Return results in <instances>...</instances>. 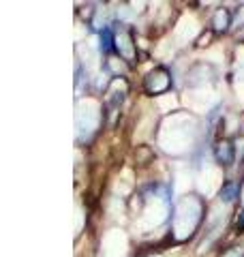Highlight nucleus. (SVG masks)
I'll use <instances>...</instances> for the list:
<instances>
[{"mask_svg": "<svg viewBox=\"0 0 244 257\" xmlns=\"http://www.w3.org/2000/svg\"><path fill=\"white\" fill-rule=\"evenodd\" d=\"M169 86H172V77H169V73L163 67L154 69L152 73L146 77V90H148L150 94H163V92H167Z\"/></svg>", "mask_w": 244, "mask_h": 257, "instance_id": "obj_1", "label": "nucleus"}, {"mask_svg": "<svg viewBox=\"0 0 244 257\" xmlns=\"http://www.w3.org/2000/svg\"><path fill=\"white\" fill-rule=\"evenodd\" d=\"M133 39H131V32H120V35L116 37V45H118V50L120 54L125 56L127 60H133V56H135V47H133Z\"/></svg>", "mask_w": 244, "mask_h": 257, "instance_id": "obj_2", "label": "nucleus"}, {"mask_svg": "<svg viewBox=\"0 0 244 257\" xmlns=\"http://www.w3.org/2000/svg\"><path fill=\"white\" fill-rule=\"evenodd\" d=\"M214 157H216V161L221 165H231V161H233V146L227 140L218 142L216 148H214Z\"/></svg>", "mask_w": 244, "mask_h": 257, "instance_id": "obj_3", "label": "nucleus"}, {"mask_svg": "<svg viewBox=\"0 0 244 257\" xmlns=\"http://www.w3.org/2000/svg\"><path fill=\"white\" fill-rule=\"evenodd\" d=\"M212 26H214L216 30H225L227 26H229V13H227L225 9H221V11H216V15H214V20H212Z\"/></svg>", "mask_w": 244, "mask_h": 257, "instance_id": "obj_4", "label": "nucleus"}, {"mask_svg": "<svg viewBox=\"0 0 244 257\" xmlns=\"http://www.w3.org/2000/svg\"><path fill=\"white\" fill-rule=\"evenodd\" d=\"M235 193H238V189H235V184L233 182H227L225 187L221 189V202H225V204H229L231 199L235 197Z\"/></svg>", "mask_w": 244, "mask_h": 257, "instance_id": "obj_5", "label": "nucleus"}, {"mask_svg": "<svg viewBox=\"0 0 244 257\" xmlns=\"http://www.w3.org/2000/svg\"><path fill=\"white\" fill-rule=\"evenodd\" d=\"M113 39H116V37L111 35V30L109 28H103V32H101V50L103 52H109L111 50V47H113Z\"/></svg>", "mask_w": 244, "mask_h": 257, "instance_id": "obj_6", "label": "nucleus"}, {"mask_svg": "<svg viewBox=\"0 0 244 257\" xmlns=\"http://www.w3.org/2000/svg\"><path fill=\"white\" fill-rule=\"evenodd\" d=\"M242 255V251H240V248H233V251L229 253V255H225V257H240Z\"/></svg>", "mask_w": 244, "mask_h": 257, "instance_id": "obj_7", "label": "nucleus"}]
</instances>
